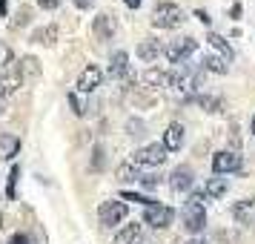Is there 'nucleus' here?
<instances>
[{"label": "nucleus", "instance_id": "21", "mask_svg": "<svg viewBox=\"0 0 255 244\" xmlns=\"http://www.w3.org/2000/svg\"><path fill=\"white\" fill-rule=\"evenodd\" d=\"M227 190H230V181L227 178H209L207 184H204V196L207 198H221V196H227Z\"/></svg>", "mask_w": 255, "mask_h": 244}, {"label": "nucleus", "instance_id": "4", "mask_svg": "<svg viewBox=\"0 0 255 244\" xmlns=\"http://www.w3.org/2000/svg\"><path fill=\"white\" fill-rule=\"evenodd\" d=\"M212 170L215 175H230V173H241L244 170V158L238 150H218L212 155Z\"/></svg>", "mask_w": 255, "mask_h": 244}, {"label": "nucleus", "instance_id": "29", "mask_svg": "<svg viewBox=\"0 0 255 244\" xmlns=\"http://www.w3.org/2000/svg\"><path fill=\"white\" fill-rule=\"evenodd\" d=\"M121 198H127V201H138V204H146V207L158 204V201H152L149 196H140V193H121Z\"/></svg>", "mask_w": 255, "mask_h": 244}, {"label": "nucleus", "instance_id": "18", "mask_svg": "<svg viewBox=\"0 0 255 244\" xmlns=\"http://www.w3.org/2000/svg\"><path fill=\"white\" fill-rule=\"evenodd\" d=\"M17 152H20V138L12 135V132H3V135H0V155L12 161Z\"/></svg>", "mask_w": 255, "mask_h": 244}, {"label": "nucleus", "instance_id": "9", "mask_svg": "<svg viewBox=\"0 0 255 244\" xmlns=\"http://www.w3.org/2000/svg\"><path fill=\"white\" fill-rule=\"evenodd\" d=\"M192 184H195V173H192V167H189V164L175 167L172 175H169V187H172V193H189Z\"/></svg>", "mask_w": 255, "mask_h": 244}, {"label": "nucleus", "instance_id": "36", "mask_svg": "<svg viewBox=\"0 0 255 244\" xmlns=\"http://www.w3.org/2000/svg\"><path fill=\"white\" fill-rule=\"evenodd\" d=\"M72 3H75L78 9H92L95 6V0H72Z\"/></svg>", "mask_w": 255, "mask_h": 244}, {"label": "nucleus", "instance_id": "24", "mask_svg": "<svg viewBox=\"0 0 255 244\" xmlns=\"http://www.w3.org/2000/svg\"><path fill=\"white\" fill-rule=\"evenodd\" d=\"M37 75H40V63H37V58H32V55L20 58V78H37Z\"/></svg>", "mask_w": 255, "mask_h": 244}, {"label": "nucleus", "instance_id": "11", "mask_svg": "<svg viewBox=\"0 0 255 244\" xmlns=\"http://www.w3.org/2000/svg\"><path fill=\"white\" fill-rule=\"evenodd\" d=\"M92 32H95V37H101V40H109V37H112V35L118 32L115 14H109V12L95 14V20H92Z\"/></svg>", "mask_w": 255, "mask_h": 244}, {"label": "nucleus", "instance_id": "6", "mask_svg": "<svg viewBox=\"0 0 255 244\" xmlns=\"http://www.w3.org/2000/svg\"><path fill=\"white\" fill-rule=\"evenodd\" d=\"M195 49H198V40L195 37H178V40H172L169 46L163 49V55L169 58V63H186V58L189 55H195Z\"/></svg>", "mask_w": 255, "mask_h": 244}, {"label": "nucleus", "instance_id": "33", "mask_svg": "<svg viewBox=\"0 0 255 244\" xmlns=\"http://www.w3.org/2000/svg\"><path fill=\"white\" fill-rule=\"evenodd\" d=\"M127 129H129V135H135V138H140V135H143V124H140V121H129Z\"/></svg>", "mask_w": 255, "mask_h": 244}, {"label": "nucleus", "instance_id": "37", "mask_svg": "<svg viewBox=\"0 0 255 244\" xmlns=\"http://www.w3.org/2000/svg\"><path fill=\"white\" fill-rule=\"evenodd\" d=\"M195 17H198V20H201L204 26H209V14L204 12V9H198V12H195Z\"/></svg>", "mask_w": 255, "mask_h": 244}, {"label": "nucleus", "instance_id": "13", "mask_svg": "<svg viewBox=\"0 0 255 244\" xmlns=\"http://www.w3.org/2000/svg\"><path fill=\"white\" fill-rule=\"evenodd\" d=\"M75 86H78V92H83V95L95 92V89L101 86V69L89 63V66L81 72V78H78V83H75Z\"/></svg>", "mask_w": 255, "mask_h": 244}, {"label": "nucleus", "instance_id": "16", "mask_svg": "<svg viewBox=\"0 0 255 244\" xmlns=\"http://www.w3.org/2000/svg\"><path fill=\"white\" fill-rule=\"evenodd\" d=\"M60 37V29L55 23L49 26H40V29H35V35H32V43H37V46H55Z\"/></svg>", "mask_w": 255, "mask_h": 244}, {"label": "nucleus", "instance_id": "26", "mask_svg": "<svg viewBox=\"0 0 255 244\" xmlns=\"http://www.w3.org/2000/svg\"><path fill=\"white\" fill-rule=\"evenodd\" d=\"M26 23H29V6H20V9H17V14L9 20V26H12V29H23Z\"/></svg>", "mask_w": 255, "mask_h": 244}, {"label": "nucleus", "instance_id": "34", "mask_svg": "<svg viewBox=\"0 0 255 244\" xmlns=\"http://www.w3.org/2000/svg\"><path fill=\"white\" fill-rule=\"evenodd\" d=\"M37 6H40L43 12H55V9L60 6V0H37Z\"/></svg>", "mask_w": 255, "mask_h": 244}, {"label": "nucleus", "instance_id": "5", "mask_svg": "<svg viewBox=\"0 0 255 244\" xmlns=\"http://www.w3.org/2000/svg\"><path fill=\"white\" fill-rule=\"evenodd\" d=\"M166 147L163 144H146V147H140V150L132 152V164L135 167H161L166 161Z\"/></svg>", "mask_w": 255, "mask_h": 244}, {"label": "nucleus", "instance_id": "28", "mask_svg": "<svg viewBox=\"0 0 255 244\" xmlns=\"http://www.w3.org/2000/svg\"><path fill=\"white\" fill-rule=\"evenodd\" d=\"M138 184H140V187H146V190H155V187L161 184V175H155V173H140Z\"/></svg>", "mask_w": 255, "mask_h": 244}, {"label": "nucleus", "instance_id": "12", "mask_svg": "<svg viewBox=\"0 0 255 244\" xmlns=\"http://www.w3.org/2000/svg\"><path fill=\"white\" fill-rule=\"evenodd\" d=\"M184 141H186V129H184V124H169L166 127V132H163V147L169 152H178L181 147H184Z\"/></svg>", "mask_w": 255, "mask_h": 244}, {"label": "nucleus", "instance_id": "25", "mask_svg": "<svg viewBox=\"0 0 255 244\" xmlns=\"http://www.w3.org/2000/svg\"><path fill=\"white\" fill-rule=\"evenodd\" d=\"M20 83H23L20 78H6V75H0V98H9V95H14Z\"/></svg>", "mask_w": 255, "mask_h": 244}, {"label": "nucleus", "instance_id": "27", "mask_svg": "<svg viewBox=\"0 0 255 244\" xmlns=\"http://www.w3.org/2000/svg\"><path fill=\"white\" fill-rule=\"evenodd\" d=\"M215 239H218L221 244H241V236H238L235 230H218Z\"/></svg>", "mask_w": 255, "mask_h": 244}, {"label": "nucleus", "instance_id": "2", "mask_svg": "<svg viewBox=\"0 0 255 244\" xmlns=\"http://www.w3.org/2000/svg\"><path fill=\"white\" fill-rule=\"evenodd\" d=\"M204 66H195V63H178L172 72H169V86L178 89V92H192L201 86V78H204Z\"/></svg>", "mask_w": 255, "mask_h": 244}, {"label": "nucleus", "instance_id": "42", "mask_svg": "<svg viewBox=\"0 0 255 244\" xmlns=\"http://www.w3.org/2000/svg\"><path fill=\"white\" fill-rule=\"evenodd\" d=\"M253 132H255V115H253Z\"/></svg>", "mask_w": 255, "mask_h": 244}, {"label": "nucleus", "instance_id": "35", "mask_svg": "<svg viewBox=\"0 0 255 244\" xmlns=\"http://www.w3.org/2000/svg\"><path fill=\"white\" fill-rule=\"evenodd\" d=\"M9 244H32V242H29V236H26V233H14L12 239H9Z\"/></svg>", "mask_w": 255, "mask_h": 244}, {"label": "nucleus", "instance_id": "10", "mask_svg": "<svg viewBox=\"0 0 255 244\" xmlns=\"http://www.w3.org/2000/svg\"><path fill=\"white\" fill-rule=\"evenodd\" d=\"M232 219L241 227H255V198H241L232 207Z\"/></svg>", "mask_w": 255, "mask_h": 244}, {"label": "nucleus", "instance_id": "17", "mask_svg": "<svg viewBox=\"0 0 255 244\" xmlns=\"http://www.w3.org/2000/svg\"><path fill=\"white\" fill-rule=\"evenodd\" d=\"M163 49L155 37H146V40H140L138 43V58L140 60H158V55H163Z\"/></svg>", "mask_w": 255, "mask_h": 244}, {"label": "nucleus", "instance_id": "32", "mask_svg": "<svg viewBox=\"0 0 255 244\" xmlns=\"http://www.w3.org/2000/svg\"><path fill=\"white\" fill-rule=\"evenodd\" d=\"M101 167H104V147L98 144L92 150V170H101Z\"/></svg>", "mask_w": 255, "mask_h": 244}, {"label": "nucleus", "instance_id": "19", "mask_svg": "<svg viewBox=\"0 0 255 244\" xmlns=\"http://www.w3.org/2000/svg\"><path fill=\"white\" fill-rule=\"evenodd\" d=\"M143 83H146L149 89H163V86H169V72L152 66V69L143 72Z\"/></svg>", "mask_w": 255, "mask_h": 244}, {"label": "nucleus", "instance_id": "3", "mask_svg": "<svg viewBox=\"0 0 255 244\" xmlns=\"http://www.w3.org/2000/svg\"><path fill=\"white\" fill-rule=\"evenodd\" d=\"M184 20H186V14L178 3L161 0V3H155V9H152V26H155V29H178Z\"/></svg>", "mask_w": 255, "mask_h": 244}, {"label": "nucleus", "instance_id": "39", "mask_svg": "<svg viewBox=\"0 0 255 244\" xmlns=\"http://www.w3.org/2000/svg\"><path fill=\"white\" fill-rule=\"evenodd\" d=\"M9 12V6H6V0H0V14H6Z\"/></svg>", "mask_w": 255, "mask_h": 244}, {"label": "nucleus", "instance_id": "1", "mask_svg": "<svg viewBox=\"0 0 255 244\" xmlns=\"http://www.w3.org/2000/svg\"><path fill=\"white\" fill-rule=\"evenodd\" d=\"M204 190H195L192 196L184 201V207H181V227H184L186 233H192V236H198V233L207 227V207H204Z\"/></svg>", "mask_w": 255, "mask_h": 244}, {"label": "nucleus", "instance_id": "7", "mask_svg": "<svg viewBox=\"0 0 255 244\" xmlns=\"http://www.w3.org/2000/svg\"><path fill=\"white\" fill-rule=\"evenodd\" d=\"M98 219H101L104 227L121 224V221L127 219V204H124V201H115V198H109V201H104V204L98 207Z\"/></svg>", "mask_w": 255, "mask_h": 244}, {"label": "nucleus", "instance_id": "20", "mask_svg": "<svg viewBox=\"0 0 255 244\" xmlns=\"http://www.w3.org/2000/svg\"><path fill=\"white\" fill-rule=\"evenodd\" d=\"M201 66L207 72H215V75H227L230 72V60L224 58V55H207V58L201 60Z\"/></svg>", "mask_w": 255, "mask_h": 244}, {"label": "nucleus", "instance_id": "15", "mask_svg": "<svg viewBox=\"0 0 255 244\" xmlns=\"http://www.w3.org/2000/svg\"><path fill=\"white\" fill-rule=\"evenodd\" d=\"M127 75H129V55L124 49H118L115 55L109 58V78L121 81V78H127Z\"/></svg>", "mask_w": 255, "mask_h": 244}, {"label": "nucleus", "instance_id": "41", "mask_svg": "<svg viewBox=\"0 0 255 244\" xmlns=\"http://www.w3.org/2000/svg\"><path fill=\"white\" fill-rule=\"evenodd\" d=\"M6 115V106H3V101H0V118Z\"/></svg>", "mask_w": 255, "mask_h": 244}, {"label": "nucleus", "instance_id": "40", "mask_svg": "<svg viewBox=\"0 0 255 244\" xmlns=\"http://www.w3.org/2000/svg\"><path fill=\"white\" fill-rule=\"evenodd\" d=\"M184 244H207L204 239H189V242H184Z\"/></svg>", "mask_w": 255, "mask_h": 244}, {"label": "nucleus", "instance_id": "14", "mask_svg": "<svg viewBox=\"0 0 255 244\" xmlns=\"http://www.w3.org/2000/svg\"><path fill=\"white\" fill-rule=\"evenodd\" d=\"M186 101H195L198 106H204L212 115L227 112V104H224V98H218V95H186Z\"/></svg>", "mask_w": 255, "mask_h": 244}, {"label": "nucleus", "instance_id": "38", "mask_svg": "<svg viewBox=\"0 0 255 244\" xmlns=\"http://www.w3.org/2000/svg\"><path fill=\"white\" fill-rule=\"evenodd\" d=\"M124 3H127L129 9H138V6H140V3H143V0H124Z\"/></svg>", "mask_w": 255, "mask_h": 244}, {"label": "nucleus", "instance_id": "31", "mask_svg": "<svg viewBox=\"0 0 255 244\" xmlns=\"http://www.w3.org/2000/svg\"><path fill=\"white\" fill-rule=\"evenodd\" d=\"M17 178H20V167L14 164L12 175H9V187H6V196H9V198H14V184H17Z\"/></svg>", "mask_w": 255, "mask_h": 244}, {"label": "nucleus", "instance_id": "23", "mask_svg": "<svg viewBox=\"0 0 255 244\" xmlns=\"http://www.w3.org/2000/svg\"><path fill=\"white\" fill-rule=\"evenodd\" d=\"M207 43H209L212 49H218V55H224L227 60H232V46L227 43V37H221L218 32H209V35H207Z\"/></svg>", "mask_w": 255, "mask_h": 244}, {"label": "nucleus", "instance_id": "8", "mask_svg": "<svg viewBox=\"0 0 255 244\" xmlns=\"http://www.w3.org/2000/svg\"><path fill=\"white\" fill-rule=\"evenodd\" d=\"M175 219V210L166 207V204H152V207L143 210V221L149 224V227H155V230H163V227H169Z\"/></svg>", "mask_w": 255, "mask_h": 244}, {"label": "nucleus", "instance_id": "30", "mask_svg": "<svg viewBox=\"0 0 255 244\" xmlns=\"http://www.w3.org/2000/svg\"><path fill=\"white\" fill-rule=\"evenodd\" d=\"M9 63H12V49H9L6 43H3V40H0V72L6 69Z\"/></svg>", "mask_w": 255, "mask_h": 244}, {"label": "nucleus", "instance_id": "22", "mask_svg": "<svg viewBox=\"0 0 255 244\" xmlns=\"http://www.w3.org/2000/svg\"><path fill=\"white\" fill-rule=\"evenodd\" d=\"M138 239H140V224H127V227L112 239V244H135Z\"/></svg>", "mask_w": 255, "mask_h": 244}]
</instances>
